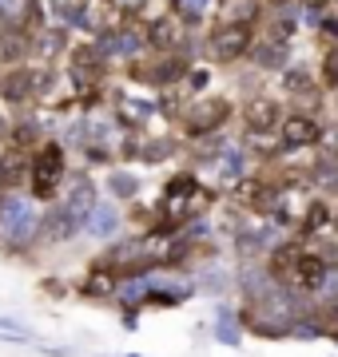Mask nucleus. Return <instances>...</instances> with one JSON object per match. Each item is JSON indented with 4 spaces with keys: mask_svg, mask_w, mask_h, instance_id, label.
<instances>
[{
    "mask_svg": "<svg viewBox=\"0 0 338 357\" xmlns=\"http://www.w3.org/2000/svg\"><path fill=\"white\" fill-rule=\"evenodd\" d=\"M91 203H96V183H91V178H76V183L68 187V195H64V206L72 211V215H80V222H84V215L91 211Z\"/></svg>",
    "mask_w": 338,
    "mask_h": 357,
    "instance_id": "obj_12",
    "label": "nucleus"
},
{
    "mask_svg": "<svg viewBox=\"0 0 338 357\" xmlns=\"http://www.w3.org/2000/svg\"><path fill=\"white\" fill-rule=\"evenodd\" d=\"M323 28L330 32V36H338V20H335V16H330V20H323Z\"/></svg>",
    "mask_w": 338,
    "mask_h": 357,
    "instance_id": "obj_25",
    "label": "nucleus"
},
{
    "mask_svg": "<svg viewBox=\"0 0 338 357\" xmlns=\"http://www.w3.org/2000/svg\"><path fill=\"white\" fill-rule=\"evenodd\" d=\"M323 321H330V326H338V298H330L323 306Z\"/></svg>",
    "mask_w": 338,
    "mask_h": 357,
    "instance_id": "obj_21",
    "label": "nucleus"
},
{
    "mask_svg": "<svg viewBox=\"0 0 338 357\" xmlns=\"http://www.w3.org/2000/svg\"><path fill=\"white\" fill-rule=\"evenodd\" d=\"M323 135V123L307 112H295V115H283V123H279V143H283V151H302V147H314Z\"/></svg>",
    "mask_w": 338,
    "mask_h": 357,
    "instance_id": "obj_5",
    "label": "nucleus"
},
{
    "mask_svg": "<svg viewBox=\"0 0 338 357\" xmlns=\"http://www.w3.org/2000/svg\"><path fill=\"white\" fill-rule=\"evenodd\" d=\"M323 79H326V88H338V48H335V52H326V60H323Z\"/></svg>",
    "mask_w": 338,
    "mask_h": 357,
    "instance_id": "obj_20",
    "label": "nucleus"
},
{
    "mask_svg": "<svg viewBox=\"0 0 338 357\" xmlns=\"http://www.w3.org/2000/svg\"><path fill=\"white\" fill-rule=\"evenodd\" d=\"M283 88L291 96H311L314 91V76L307 68H283Z\"/></svg>",
    "mask_w": 338,
    "mask_h": 357,
    "instance_id": "obj_16",
    "label": "nucleus"
},
{
    "mask_svg": "<svg viewBox=\"0 0 338 357\" xmlns=\"http://www.w3.org/2000/svg\"><path fill=\"white\" fill-rule=\"evenodd\" d=\"M274 4H283V0H274Z\"/></svg>",
    "mask_w": 338,
    "mask_h": 357,
    "instance_id": "obj_27",
    "label": "nucleus"
},
{
    "mask_svg": "<svg viewBox=\"0 0 338 357\" xmlns=\"http://www.w3.org/2000/svg\"><path fill=\"white\" fill-rule=\"evenodd\" d=\"M32 56V32L24 24H0V68L24 64Z\"/></svg>",
    "mask_w": 338,
    "mask_h": 357,
    "instance_id": "obj_8",
    "label": "nucleus"
},
{
    "mask_svg": "<svg viewBox=\"0 0 338 357\" xmlns=\"http://www.w3.org/2000/svg\"><path fill=\"white\" fill-rule=\"evenodd\" d=\"M36 230H40V215L32 199L13 191L0 195V234H4V243L13 250H24V246L36 243Z\"/></svg>",
    "mask_w": 338,
    "mask_h": 357,
    "instance_id": "obj_2",
    "label": "nucleus"
},
{
    "mask_svg": "<svg viewBox=\"0 0 338 357\" xmlns=\"http://www.w3.org/2000/svg\"><path fill=\"white\" fill-rule=\"evenodd\" d=\"M171 8H175V20L187 28V24H203L207 20L211 0H171Z\"/></svg>",
    "mask_w": 338,
    "mask_h": 357,
    "instance_id": "obj_14",
    "label": "nucleus"
},
{
    "mask_svg": "<svg viewBox=\"0 0 338 357\" xmlns=\"http://www.w3.org/2000/svg\"><path fill=\"white\" fill-rule=\"evenodd\" d=\"M227 119H231V103L219 100V96H211V100H199L183 112V131H187L191 139H203L211 131H219Z\"/></svg>",
    "mask_w": 338,
    "mask_h": 357,
    "instance_id": "obj_4",
    "label": "nucleus"
},
{
    "mask_svg": "<svg viewBox=\"0 0 338 357\" xmlns=\"http://www.w3.org/2000/svg\"><path fill=\"white\" fill-rule=\"evenodd\" d=\"M80 230H88V234H96V238H112V234L119 230V211L108 206V203H91V211L84 215V227Z\"/></svg>",
    "mask_w": 338,
    "mask_h": 357,
    "instance_id": "obj_10",
    "label": "nucleus"
},
{
    "mask_svg": "<svg viewBox=\"0 0 338 357\" xmlns=\"http://www.w3.org/2000/svg\"><path fill=\"white\" fill-rule=\"evenodd\" d=\"M251 44H255V28H251V20H227V24H219L215 32H211V56L219 60V64H235V60H243L251 52Z\"/></svg>",
    "mask_w": 338,
    "mask_h": 357,
    "instance_id": "obj_3",
    "label": "nucleus"
},
{
    "mask_svg": "<svg viewBox=\"0 0 338 357\" xmlns=\"http://www.w3.org/2000/svg\"><path fill=\"white\" fill-rule=\"evenodd\" d=\"M64 171H68V155H64V143H44L40 139L28 155V183H32V199H48L52 203L60 187H64Z\"/></svg>",
    "mask_w": 338,
    "mask_h": 357,
    "instance_id": "obj_1",
    "label": "nucleus"
},
{
    "mask_svg": "<svg viewBox=\"0 0 338 357\" xmlns=\"http://www.w3.org/2000/svg\"><path fill=\"white\" fill-rule=\"evenodd\" d=\"M119 270H112L108 262H100V266L91 270L88 278H84V286H80V294H88V298H108V294H116L119 286Z\"/></svg>",
    "mask_w": 338,
    "mask_h": 357,
    "instance_id": "obj_11",
    "label": "nucleus"
},
{
    "mask_svg": "<svg viewBox=\"0 0 338 357\" xmlns=\"http://www.w3.org/2000/svg\"><path fill=\"white\" fill-rule=\"evenodd\" d=\"M295 278H302V286H311V290H318L326 282V262L318 255H295Z\"/></svg>",
    "mask_w": 338,
    "mask_h": 357,
    "instance_id": "obj_13",
    "label": "nucleus"
},
{
    "mask_svg": "<svg viewBox=\"0 0 338 357\" xmlns=\"http://www.w3.org/2000/svg\"><path fill=\"white\" fill-rule=\"evenodd\" d=\"M259 64H263V68H286V60H283V44H267V48L259 52Z\"/></svg>",
    "mask_w": 338,
    "mask_h": 357,
    "instance_id": "obj_19",
    "label": "nucleus"
},
{
    "mask_svg": "<svg viewBox=\"0 0 338 357\" xmlns=\"http://www.w3.org/2000/svg\"><path fill=\"white\" fill-rule=\"evenodd\" d=\"M28 0H0V24H20Z\"/></svg>",
    "mask_w": 338,
    "mask_h": 357,
    "instance_id": "obj_18",
    "label": "nucleus"
},
{
    "mask_svg": "<svg viewBox=\"0 0 338 357\" xmlns=\"http://www.w3.org/2000/svg\"><path fill=\"white\" fill-rule=\"evenodd\" d=\"M335 91H338V88H335Z\"/></svg>",
    "mask_w": 338,
    "mask_h": 357,
    "instance_id": "obj_28",
    "label": "nucleus"
},
{
    "mask_svg": "<svg viewBox=\"0 0 338 357\" xmlns=\"http://www.w3.org/2000/svg\"><path fill=\"white\" fill-rule=\"evenodd\" d=\"M80 227H84V222H80V215H72L64 203H56L48 215H40L36 238H44V243H68V238H72Z\"/></svg>",
    "mask_w": 338,
    "mask_h": 357,
    "instance_id": "obj_7",
    "label": "nucleus"
},
{
    "mask_svg": "<svg viewBox=\"0 0 338 357\" xmlns=\"http://www.w3.org/2000/svg\"><path fill=\"white\" fill-rule=\"evenodd\" d=\"M187 84H191V91H199L203 84H207V72H203V68H199V72H191V79H187Z\"/></svg>",
    "mask_w": 338,
    "mask_h": 357,
    "instance_id": "obj_24",
    "label": "nucleus"
},
{
    "mask_svg": "<svg viewBox=\"0 0 338 357\" xmlns=\"http://www.w3.org/2000/svg\"><path fill=\"white\" fill-rule=\"evenodd\" d=\"M291 32H295V20H279V24H274V36L279 40H291Z\"/></svg>",
    "mask_w": 338,
    "mask_h": 357,
    "instance_id": "obj_22",
    "label": "nucleus"
},
{
    "mask_svg": "<svg viewBox=\"0 0 338 357\" xmlns=\"http://www.w3.org/2000/svg\"><path fill=\"white\" fill-rule=\"evenodd\" d=\"M8 128H13V115H8L4 107H0V143L8 139Z\"/></svg>",
    "mask_w": 338,
    "mask_h": 357,
    "instance_id": "obj_23",
    "label": "nucleus"
},
{
    "mask_svg": "<svg viewBox=\"0 0 338 357\" xmlns=\"http://www.w3.org/2000/svg\"><path fill=\"white\" fill-rule=\"evenodd\" d=\"M279 123H283L279 100L259 96V100H251L247 107H243V128H247L251 135H271V131H279Z\"/></svg>",
    "mask_w": 338,
    "mask_h": 357,
    "instance_id": "obj_6",
    "label": "nucleus"
},
{
    "mask_svg": "<svg viewBox=\"0 0 338 357\" xmlns=\"http://www.w3.org/2000/svg\"><path fill=\"white\" fill-rule=\"evenodd\" d=\"M330 218H335V211H330L323 199H314V203L307 206V215H302V230H307V234H318V230L330 227Z\"/></svg>",
    "mask_w": 338,
    "mask_h": 357,
    "instance_id": "obj_15",
    "label": "nucleus"
},
{
    "mask_svg": "<svg viewBox=\"0 0 338 357\" xmlns=\"http://www.w3.org/2000/svg\"><path fill=\"white\" fill-rule=\"evenodd\" d=\"M108 191L116 195V199H135L140 195V178L131 175V171H112L108 175Z\"/></svg>",
    "mask_w": 338,
    "mask_h": 357,
    "instance_id": "obj_17",
    "label": "nucleus"
},
{
    "mask_svg": "<svg viewBox=\"0 0 338 357\" xmlns=\"http://www.w3.org/2000/svg\"><path fill=\"white\" fill-rule=\"evenodd\" d=\"M143 44L156 52H179L183 44V24L175 16H156V20H147L143 24Z\"/></svg>",
    "mask_w": 338,
    "mask_h": 357,
    "instance_id": "obj_9",
    "label": "nucleus"
},
{
    "mask_svg": "<svg viewBox=\"0 0 338 357\" xmlns=\"http://www.w3.org/2000/svg\"><path fill=\"white\" fill-rule=\"evenodd\" d=\"M330 227H338V211H335V218H330Z\"/></svg>",
    "mask_w": 338,
    "mask_h": 357,
    "instance_id": "obj_26",
    "label": "nucleus"
}]
</instances>
